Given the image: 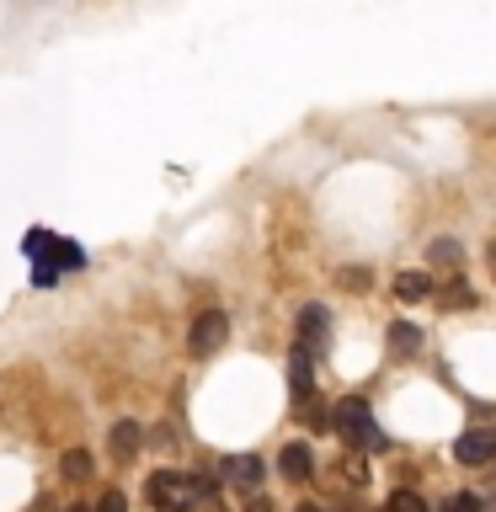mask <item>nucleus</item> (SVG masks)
<instances>
[{"label": "nucleus", "instance_id": "17", "mask_svg": "<svg viewBox=\"0 0 496 512\" xmlns=\"http://www.w3.org/2000/svg\"><path fill=\"white\" fill-rule=\"evenodd\" d=\"M192 512H219V491L208 486V480L198 486V502H192Z\"/></svg>", "mask_w": 496, "mask_h": 512}, {"label": "nucleus", "instance_id": "11", "mask_svg": "<svg viewBox=\"0 0 496 512\" xmlns=\"http://www.w3.org/2000/svg\"><path fill=\"white\" fill-rule=\"evenodd\" d=\"M390 347L400 352V358H411V352L422 347V331H416L411 320H395V326H390Z\"/></svg>", "mask_w": 496, "mask_h": 512}, {"label": "nucleus", "instance_id": "14", "mask_svg": "<svg viewBox=\"0 0 496 512\" xmlns=\"http://www.w3.org/2000/svg\"><path fill=\"white\" fill-rule=\"evenodd\" d=\"M384 512H432V507H427L416 491H395L390 502H384Z\"/></svg>", "mask_w": 496, "mask_h": 512}, {"label": "nucleus", "instance_id": "10", "mask_svg": "<svg viewBox=\"0 0 496 512\" xmlns=\"http://www.w3.org/2000/svg\"><path fill=\"white\" fill-rule=\"evenodd\" d=\"M278 464H283L288 480H310V448H304V443H288Z\"/></svg>", "mask_w": 496, "mask_h": 512}, {"label": "nucleus", "instance_id": "7", "mask_svg": "<svg viewBox=\"0 0 496 512\" xmlns=\"http://www.w3.org/2000/svg\"><path fill=\"white\" fill-rule=\"evenodd\" d=\"M139 443H144V427L139 422H118V427H112V454H118L123 464L139 454Z\"/></svg>", "mask_w": 496, "mask_h": 512}, {"label": "nucleus", "instance_id": "4", "mask_svg": "<svg viewBox=\"0 0 496 512\" xmlns=\"http://www.w3.org/2000/svg\"><path fill=\"white\" fill-rule=\"evenodd\" d=\"M288 384H294V400H299V411L310 406V390H315V358H310V347H294V358H288Z\"/></svg>", "mask_w": 496, "mask_h": 512}, {"label": "nucleus", "instance_id": "1", "mask_svg": "<svg viewBox=\"0 0 496 512\" xmlns=\"http://www.w3.org/2000/svg\"><path fill=\"white\" fill-rule=\"evenodd\" d=\"M331 427L342 432L352 448H384V443H390V438H384V432L374 427V411H368V400H358V395L336 400V406H331Z\"/></svg>", "mask_w": 496, "mask_h": 512}, {"label": "nucleus", "instance_id": "6", "mask_svg": "<svg viewBox=\"0 0 496 512\" xmlns=\"http://www.w3.org/2000/svg\"><path fill=\"white\" fill-rule=\"evenodd\" d=\"M224 475H230L235 486L256 491V486H262V459H256V454H235L230 464H224Z\"/></svg>", "mask_w": 496, "mask_h": 512}, {"label": "nucleus", "instance_id": "2", "mask_svg": "<svg viewBox=\"0 0 496 512\" xmlns=\"http://www.w3.org/2000/svg\"><path fill=\"white\" fill-rule=\"evenodd\" d=\"M198 486H203V480H192V475H182V470H160V475L150 480V502H155L160 512H192V502H198Z\"/></svg>", "mask_w": 496, "mask_h": 512}, {"label": "nucleus", "instance_id": "19", "mask_svg": "<svg viewBox=\"0 0 496 512\" xmlns=\"http://www.w3.org/2000/svg\"><path fill=\"white\" fill-rule=\"evenodd\" d=\"M491 267H496V240H491Z\"/></svg>", "mask_w": 496, "mask_h": 512}, {"label": "nucleus", "instance_id": "3", "mask_svg": "<svg viewBox=\"0 0 496 512\" xmlns=\"http://www.w3.org/2000/svg\"><path fill=\"white\" fill-rule=\"evenodd\" d=\"M224 342H230V315H219V310H203L198 320H192V336H187V347L198 352V358H208V352H219Z\"/></svg>", "mask_w": 496, "mask_h": 512}, {"label": "nucleus", "instance_id": "16", "mask_svg": "<svg viewBox=\"0 0 496 512\" xmlns=\"http://www.w3.org/2000/svg\"><path fill=\"white\" fill-rule=\"evenodd\" d=\"M443 512H480V496H475V491H454V496L443 502Z\"/></svg>", "mask_w": 496, "mask_h": 512}, {"label": "nucleus", "instance_id": "12", "mask_svg": "<svg viewBox=\"0 0 496 512\" xmlns=\"http://www.w3.org/2000/svg\"><path fill=\"white\" fill-rule=\"evenodd\" d=\"M438 304H448V310H470V304H475V288L459 278V283H448V288H443V299H438Z\"/></svg>", "mask_w": 496, "mask_h": 512}, {"label": "nucleus", "instance_id": "13", "mask_svg": "<svg viewBox=\"0 0 496 512\" xmlns=\"http://www.w3.org/2000/svg\"><path fill=\"white\" fill-rule=\"evenodd\" d=\"M91 475V454L86 448H70V454H64V480H86Z\"/></svg>", "mask_w": 496, "mask_h": 512}, {"label": "nucleus", "instance_id": "5", "mask_svg": "<svg viewBox=\"0 0 496 512\" xmlns=\"http://www.w3.org/2000/svg\"><path fill=\"white\" fill-rule=\"evenodd\" d=\"M454 454H459V464H491V459H496V432H491V427L464 432V438L454 443Z\"/></svg>", "mask_w": 496, "mask_h": 512}, {"label": "nucleus", "instance_id": "15", "mask_svg": "<svg viewBox=\"0 0 496 512\" xmlns=\"http://www.w3.org/2000/svg\"><path fill=\"white\" fill-rule=\"evenodd\" d=\"M427 256H432L438 267H459V240H432Z\"/></svg>", "mask_w": 496, "mask_h": 512}, {"label": "nucleus", "instance_id": "8", "mask_svg": "<svg viewBox=\"0 0 496 512\" xmlns=\"http://www.w3.org/2000/svg\"><path fill=\"white\" fill-rule=\"evenodd\" d=\"M326 326H331L326 304H310V310L299 315V336H304V347H320V336H326Z\"/></svg>", "mask_w": 496, "mask_h": 512}, {"label": "nucleus", "instance_id": "9", "mask_svg": "<svg viewBox=\"0 0 496 512\" xmlns=\"http://www.w3.org/2000/svg\"><path fill=\"white\" fill-rule=\"evenodd\" d=\"M427 294H432V278H427V272H400V278H395V299L416 304V299H427Z\"/></svg>", "mask_w": 496, "mask_h": 512}, {"label": "nucleus", "instance_id": "18", "mask_svg": "<svg viewBox=\"0 0 496 512\" xmlns=\"http://www.w3.org/2000/svg\"><path fill=\"white\" fill-rule=\"evenodd\" d=\"M96 512H123V496H118V491H107V496H102V507H96Z\"/></svg>", "mask_w": 496, "mask_h": 512}]
</instances>
